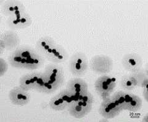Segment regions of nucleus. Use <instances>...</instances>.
Here are the masks:
<instances>
[{
    "mask_svg": "<svg viewBox=\"0 0 148 122\" xmlns=\"http://www.w3.org/2000/svg\"><path fill=\"white\" fill-rule=\"evenodd\" d=\"M8 61L14 67L33 71L43 66L45 57L38 51L24 46L18 47L11 53Z\"/></svg>",
    "mask_w": 148,
    "mask_h": 122,
    "instance_id": "obj_1",
    "label": "nucleus"
},
{
    "mask_svg": "<svg viewBox=\"0 0 148 122\" xmlns=\"http://www.w3.org/2000/svg\"><path fill=\"white\" fill-rule=\"evenodd\" d=\"M36 49L45 58L53 63L59 64L65 62L68 58L66 49L49 36L41 37L37 40Z\"/></svg>",
    "mask_w": 148,
    "mask_h": 122,
    "instance_id": "obj_2",
    "label": "nucleus"
},
{
    "mask_svg": "<svg viewBox=\"0 0 148 122\" xmlns=\"http://www.w3.org/2000/svg\"><path fill=\"white\" fill-rule=\"evenodd\" d=\"M44 84L40 93L52 94L61 87L65 80L63 67L56 63H49L46 66L44 72Z\"/></svg>",
    "mask_w": 148,
    "mask_h": 122,
    "instance_id": "obj_3",
    "label": "nucleus"
},
{
    "mask_svg": "<svg viewBox=\"0 0 148 122\" xmlns=\"http://www.w3.org/2000/svg\"><path fill=\"white\" fill-rule=\"evenodd\" d=\"M110 98L122 111L136 112L140 111L142 107L143 101L140 97L124 90L115 92Z\"/></svg>",
    "mask_w": 148,
    "mask_h": 122,
    "instance_id": "obj_4",
    "label": "nucleus"
},
{
    "mask_svg": "<svg viewBox=\"0 0 148 122\" xmlns=\"http://www.w3.org/2000/svg\"><path fill=\"white\" fill-rule=\"evenodd\" d=\"M94 96L87 92L77 99L68 108V111L74 118L80 119L88 115L91 112L94 104Z\"/></svg>",
    "mask_w": 148,
    "mask_h": 122,
    "instance_id": "obj_5",
    "label": "nucleus"
},
{
    "mask_svg": "<svg viewBox=\"0 0 148 122\" xmlns=\"http://www.w3.org/2000/svg\"><path fill=\"white\" fill-rule=\"evenodd\" d=\"M43 84V72H31L22 75L19 79V86L27 92L36 90L39 92Z\"/></svg>",
    "mask_w": 148,
    "mask_h": 122,
    "instance_id": "obj_6",
    "label": "nucleus"
},
{
    "mask_svg": "<svg viewBox=\"0 0 148 122\" xmlns=\"http://www.w3.org/2000/svg\"><path fill=\"white\" fill-rule=\"evenodd\" d=\"M75 100L73 94L68 89H65L50 99L49 106L55 111H62L68 109Z\"/></svg>",
    "mask_w": 148,
    "mask_h": 122,
    "instance_id": "obj_7",
    "label": "nucleus"
},
{
    "mask_svg": "<svg viewBox=\"0 0 148 122\" xmlns=\"http://www.w3.org/2000/svg\"><path fill=\"white\" fill-rule=\"evenodd\" d=\"M116 85V79L114 77L104 75L96 80L95 87L97 94L102 99H105L110 97Z\"/></svg>",
    "mask_w": 148,
    "mask_h": 122,
    "instance_id": "obj_8",
    "label": "nucleus"
},
{
    "mask_svg": "<svg viewBox=\"0 0 148 122\" xmlns=\"http://www.w3.org/2000/svg\"><path fill=\"white\" fill-rule=\"evenodd\" d=\"M70 70L74 76H81L86 73L88 67V60L85 53L76 52L70 59Z\"/></svg>",
    "mask_w": 148,
    "mask_h": 122,
    "instance_id": "obj_9",
    "label": "nucleus"
},
{
    "mask_svg": "<svg viewBox=\"0 0 148 122\" xmlns=\"http://www.w3.org/2000/svg\"><path fill=\"white\" fill-rule=\"evenodd\" d=\"M122 65L124 69L132 74H138L140 71L143 61L137 53H132L125 55L122 58Z\"/></svg>",
    "mask_w": 148,
    "mask_h": 122,
    "instance_id": "obj_10",
    "label": "nucleus"
},
{
    "mask_svg": "<svg viewBox=\"0 0 148 122\" xmlns=\"http://www.w3.org/2000/svg\"><path fill=\"white\" fill-rule=\"evenodd\" d=\"M122 111V109L110 98L103 99L99 107V114L107 119H112L118 116Z\"/></svg>",
    "mask_w": 148,
    "mask_h": 122,
    "instance_id": "obj_11",
    "label": "nucleus"
},
{
    "mask_svg": "<svg viewBox=\"0 0 148 122\" xmlns=\"http://www.w3.org/2000/svg\"><path fill=\"white\" fill-rule=\"evenodd\" d=\"M9 99L14 105L22 107L27 105L30 102L31 96L29 92L18 86L9 91Z\"/></svg>",
    "mask_w": 148,
    "mask_h": 122,
    "instance_id": "obj_12",
    "label": "nucleus"
},
{
    "mask_svg": "<svg viewBox=\"0 0 148 122\" xmlns=\"http://www.w3.org/2000/svg\"><path fill=\"white\" fill-rule=\"evenodd\" d=\"M7 23L12 29H24L32 25V19L29 13L25 12L18 15L8 17Z\"/></svg>",
    "mask_w": 148,
    "mask_h": 122,
    "instance_id": "obj_13",
    "label": "nucleus"
},
{
    "mask_svg": "<svg viewBox=\"0 0 148 122\" xmlns=\"http://www.w3.org/2000/svg\"><path fill=\"white\" fill-rule=\"evenodd\" d=\"M67 89L70 91L75 99L88 92V84L84 80L80 78H73L67 83Z\"/></svg>",
    "mask_w": 148,
    "mask_h": 122,
    "instance_id": "obj_14",
    "label": "nucleus"
},
{
    "mask_svg": "<svg viewBox=\"0 0 148 122\" xmlns=\"http://www.w3.org/2000/svg\"><path fill=\"white\" fill-rule=\"evenodd\" d=\"M2 12L3 14L10 17L18 15L26 11L25 6L21 1H8L3 4Z\"/></svg>",
    "mask_w": 148,
    "mask_h": 122,
    "instance_id": "obj_15",
    "label": "nucleus"
},
{
    "mask_svg": "<svg viewBox=\"0 0 148 122\" xmlns=\"http://www.w3.org/2000/svg\"><path fill=\"white\" fill-rule=\"evenodd\" d=\"M137 74L123 75L120 80V86L124 91H132L139 85L140 79L136 76Z\"/></svg>",
    "mask_w": 148,
    "mask_h": 122,
    "instance_id": "obj_16",
    "label": "nucleus"
},
{
    "mask_svg": "<svg viewBox=\"0 0 148 122\" xmlns=\"http://www.w3.org/2000/svg\"><path fill=\"white\" fill-rule=\"evenodd\" d=\"M2 35L1 38V49L3 47L4 49H11L16 46L19 41L17 36L12 33H5Z\"/></svg>",
    "mask_w": 148,
    "mask_h": 122,
    "instance_id": "obj_17",
    "label": "nucleus"
}]
</instances>
